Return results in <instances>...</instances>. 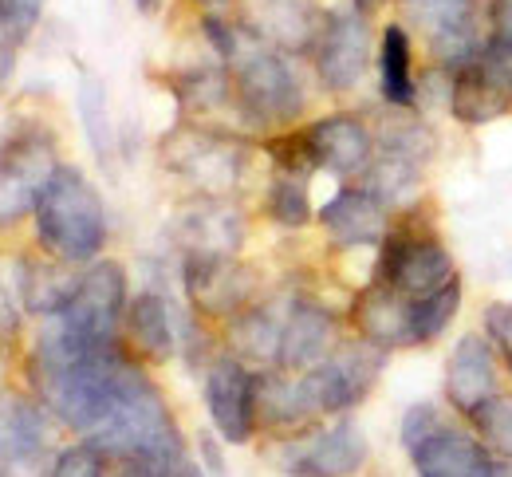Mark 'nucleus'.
Listing matches in <instances>:
<instances>
[{"label": "nucleus", "mask_w": 512, "mask_h": 477, "mask_svg": "<svg viewBox=\"0 0 512 477\" xmlns=\"http://www.w3.org/2000/svg\"><path fill=\"white\" fill-rule=\"evenodd\" d=\"M87 442H95L119 470L138 466V470L174 477L178 466H186L182 426L170 414L166 395L154 387V379L146 375L142 363L130 367L127 383L119 387L103 422L87 434Z\"/></svg>", "instance_id": "nucleus-1"}, {"label": "nucleus", "mask_w": 512, "mask_h": 477, "mask_svg": "<svg viewBox=\"0 0 512 477\" xmlns=\"http://www.w3.org/2000/svg\"><path fill=\"white\" fill-rule=\"evenodd\" d=\"M32 225H36L40 249L75 269H87L91 261H99V253L107 249V237H111L103 194L79 166H67V162L40 190L36 209H32Z\"/></svg>", "instance_id": "nucleus-2"}, {"label": "nucleus", "mask_w": 512, "mask_h": 477, "mask_svg": "<svg viewBox=\"0 0 512 477\" xmlns=\"http://www.w3.org/2000/svg\"><path fill=\"white\" fill-rule=\"evenodd\" d=\"M457 265L449 257L446 241L438 237V229L418 217V209H402L398 221H390L383 245H379V261L371 280H379L386 288L422 300L438 288H446L449 280H457Z\"/></svg>", "instance_id": "nucleus-3"}, {"label": "nucleus", "mask_w": 512, "mask_h": 477, "mask_svg": "<svg viewBox=\"0 0 512 477\" xmlns=\"http://www.w3.org/2000/svg\"><path fill=\"white\" fill-rule=\"evenodd\" d=\"M158 158L170 174L190 182L197 194L225 198L237 190L249 166V146L241 135H229L221 127H201V123H182L158 142Z\"/></svg>", "instance_id": "nucleus-4"}, {"label": "nucleus", "mask_w": 512, "mask_h": 477, "mask_svg": "<svg viewBox=\"0 0 512 477\" xmlns=\"http://www.w3.org/2000/svg\"><path fill=\"white\" fill-rule=\"evenodd\" d=\"M398 438L418 477H489L493 454L477 434L446 418L434 403H414L402 414Z\"/></svg>", "instance_id": "nucleus-5"}, {"label": "nucleus", "mask_w": 512, "mask_h": 477, "mask_svg": "<svg viewBox=\"0 0 512 477\" xmlns=\"http://www.w3.org/2000/svg\"><path fill=\"white\" fill-rule=\"evenodd\" d=\"M127 304V269L111 257H99L79 273V288L60 312V324L91 347H119Z\"/></svg>", "instance_id": "nucleus-6"}, {"label": "nucleus", "mask_w": 512, "mask_h": 477, "mask_svg": "<svg viewBox=\"0 0 512 477\" xmlns=\"http://www.w3.org/2000/svg\"><path fill=\"white\" fill-rule=\"evenodd\" d=\"M449 115L461 127H489L512 111V48L501 40H485V48L449 71Z\"/></svg>", "instance_id": "nucleus-7"}, {"label": "nucleus", "mask_w": 512, "mask_h": 477, "mask_svg": "<svg viewBox=\"0 0 512 477\" xmlns=\"http://www.w3.org/2000/svg\"><path fill=\"white\" fill-rule=\"evenodd\" d=\"M371 52H375V32H371V16L363 8L339 4V8L323 12V28L316 48H312V60H316V79L327 95L355 91L371 68Z\"/></svg>", "instance_id": "nucleus-8"}, {"label": "nucleus", "mask_w": 512, "mask_h": 477, "mask_svg": "<svg viewBox=\"0 0 512 477\" xmlns=\"http://www.w3.org/2000/svg\"><path fill=\"white\" fill-rule=\"evenodd\" d=\"M60 166L64 162L56 154V138L48 131L24 127L4 138L0 146V229L20 225L36 209L40 190Z\"/></svg>", "instance_id": "nucleus-9"}, {"label": "nucleus", "mask_w": 512, "mask_h": 477, "mask_svg": "<svg viewBox=\"0 0 512 477\" xmlns=\"http://www.w3.org/2000/svg\"><path fill=\"white\" fill-rule=\"evenodd\" d=\"M386 355L390 351L367 340L339 343L320 367L304 371L323 418H343V414H351L359 407L375 391V383H379V375L386 367Z\"/></svg>", "instance_id": "nucleus-10"}, {"label": "nucleus", "mask_w": 512, "mask_h": 477, "mask_svg": "<svg viewBox=\"0 0 512 477\" xmlns=\"http://www.w3.org/2000/svg\"><path fill=\"white\" fill-rule=\"evenodd\" d=\"M182 288L197 320H233L256 300L260 276L241 257L182 253Z\"/></svg>", "instance_id": "nucleus-11"}, {"label": "nucleus", "mask_w": 512, "mask_h": 477, "mask_svg": "<svg viewBox=\"0 0 512 477\" xmlns=\"http://www.w3.org/2000/svg\"><path fill=\"white\" fill-rule=\"evenodd\" d=\"M201 395H205V410L213 430L221 434L225 446H249L256 434V375L249 371L245 359L217 355L205 367L201 379Z\"/></svg>", "instance_id": "nucleus-12"}, {"label": "nucleus", "mask_w": 512, "mask_h": 477, "mask_svg": "<svg viewBox=\"0 0 512 477\" xmlns=\"http://www.w3.org/2000/svg\"><path fill=\"white\" fill-rule=\"evenodd\" d=\"M308 146H312V158L316 166L335 174L339 182H359L375 158V135L371 127L359 119V115H347V111H335V115H323L312 127H304Z\"/></svg>", "instance_id": "nucleus-13"}, {"label": "nucleus", "mask_w": 512, "mask_h": 477, "mask_svg": "<svg viewBox=\"0 0 512 477\" xmlns=\"http://www.w3.org/2000/svg\"><path fill=\"white\" fill-rule=\"evenodd\" d=\"M316 221L339 249H379L390 229V209L359 182H347L320 205Z\"/></svg>", "instance_id": "nucleus-14"}, {"label": "nucleus", "mask_w": 512, "mask_h": 477, "mask_svg": "<svg viewBox=\"0 0 512 477\" xmlns=\"http://www.w3.org/2000/svg\"><path fill=\"white\" fill-rule=\"evenodd\" d=\"M497 347L489 336H461L457 347L446 359V399L457 414H473L481 410L493 395H501V367H497Z\"/></svg>", "instance_id": "nucleus-15"}, {"label": "nucleus", "mask_w": 512, "mask_h": 477, "mask_svg": "<svg viewBox=\"0 0 512 477\" xmlns=\"http://www.w3.org/2000/svg\"><path fill=\"white\" fill-rule=\"evenodd\" d=\"M339 320L331 316V308H323L312 296H292L288 316H284V336H280V371H312L339 347Z\"/></svg>", "instance_id": "nucleus-16"}, {"label": "nucleus", "mask_w": 512, "mask_h": 477, "mask_svg": "<svg viewBox=\"0 0 512 477\" xmlns=\"http://www.w3.org/2000/svg\"><path fill=\"white\" fill-rule=\"evenodd\" d=\"M174 237L182 253H209V257H237L245 245V217L225 198L201 194L197 202L182 205L174 217Z\"/></svg>", "instance_id": "nucleus-17"}, {"label": "nucleus", "mask_w": 512, "mask_h": 477, "mask_svg": "<svg viewBox=\"0 0 512 477\" xmlns=\"http://www.w3.org/2000/svg\"><path fill=\"white\" fill-rule=\"evenodd\" d=\"M351 328L359 332V340L383 351L414 347V300L379 280H367L351 300Z\"/></svg>", "instance_id": "nucleus-18"}, {"label": "nucleus", "mask_w": 512, "mask_h": 477, "mask_svg": "<svg viewBox=\"0 0 512 477\" xmlns=\"http://www.w3.org/2000/svg\"><path fill=\"white\" fill-rule=\"evenodd\" d=\"M323 12L327 8L312 4V0H245V16L241 20L264 44H272V48H280L288 56H300V52L316 48Z\"/></svg>", "instance_id": "nucleus-19"}, {"label": "nucleus", "mask_w": 512, "mask_h": 477, "mask_svg": "<svg viewBox=\"0 0 512 477\" xmlns=\"http://www.w3.org/2000/svg\"><path fill=\"white\" fill-rule=\"evenodd\" d=\"M316 418L323 414L304 375L280 367H264L256 375V430L264 426L272 434H300Z\"/></svg>", "instance_id": "nucleus-20"}, {"label": "nucleus", "mask_w": 512, "mask_h": 477, "mask_svg": "<svg viewBox=\"0 0 512 477\" xmlns=\"http://www.w3.org/2000/svg\"><path fill=\"white\" fill-rule=\"evenodd\" d=\"M79 288V273L75 265H67L60 257L36 249V253H24L16 257V292H20V304L28 316H60L67 308V300L75 296Z\"/></svg>", "instance_id": "nucleus-21"}, {"label": "nucleus", "mask_w": 512, "mask_h": 477, "mask_svg": "<svg viewBox=\"0 0 512 477\" xmlns=\"http://www.w3.org/2000/svg\"><path fill=\"white\" fill-rule=\"evenodd\" d=\"M371 446L359 422H351L347 414L335 418L327 430H320L300 454H296V477H351L363 470Z\"/></svg>", "instance_id": "nucleus-22"}, {"label": "nucleus", "mask_w": 512, "mask_h": 477, "mask_svg": "<svg viewBox=\"0 0 512 477\" xmlns=\"http://www.w3.org/2000/svg\"><path fill=\"white\" fill-rule=\"evenodd\" d=\"M123 332H127L130 355L142 359V363H170L178 355L174 312H170V300L158 288H146L130 300Z\"/></svg>", "instance_id": "nucleus-23"}, {"label": "nucleus", "mask_w": 512, "mask_h": 477, "mask_svg": "<svg viewBox=\"0 0 512 477\" xmlns=\"http://www.w3.org/2000/svg\"><path fill=\"white\" fill-rule=\"evenodd\" d=\"M288 304H292V300H288ZM288 304H284V308H272V304H256L253 300L245 312H237V316L229 320V347H233V355L245 359V363L276 367Z\"/></svg>", "instance_id": "nucleus-24"}, {"label": "nucleus", "mask_w": 512, "mask_h": 477, "mask_svg": "<svg viewBox=\"0 0 512 477\" xmlns=\"http://www.w3.org/2000/svg\"><path fill=\"white\" fill-rule=\"evenodd\" d=\"M371 135H375V150L398 154L422 170L434 162V150H438V138L430 131V123L418 115V107H390L386 103V111L371 127Z\"/></svg>", "instance_id": "nucleus-25"}, {"label": "nucleus", "mask_w": 512, "mask_h": 477, "mask_svg": "<svg viewBox=\"0 0 512 477\" xmlns=\"http://www.w3.org/2000/svg\"><path fill=\"white\" fill-rule=\"evenodd\" d=\"M379 83L390 107H418L414 40H410V28L398 20H390L379 36Z\"/></svg>", "instance_id": "nucleus-26"}, {"label": "nucleus", "mask_w": 512, "mask_h": 477, "mask_svg": "<svg viewBox=\"0 0 512 477\" xmlns=\"http://www.w3.org/2000/svg\"><path fill=\"white\" fill-rule=\"evenodd\" d=\"M174 99L182 107V115L209 127V115L225 111V107H237L233 99V79H229V68H190V71H178L174 79Z\"/></svg>", "instance_id": "nucleus-27"}, {"label": "nucleus", "mask_w": 512, "mask_h": 477, "mask_svg": "<svg viewBox=\"0 0 512 477\" xmlns=\"http://www.w3.org/2000/svg\"><path fill=\"white\" fill-rule=\"evenodd\" d=\"M75 103H79V123H83L91 150L99 154V162H111L115 158V119H111V103H107V83L99 75L83 71Z\"/></svg>", "instance_id": "nucleus-28"}, {"label": "nucleus", "mask_w": 512, "mask_h": 477, "mask_svg": "<svg viewBox=\"0 0 512 477\" xmlns=\"http://www.w3.org/2000/svg\"><path fill=\"white\" fill-rule=\"evenodd\" d=\"M264 213H268L280 229H304V225H312L308 178H304V174L272 170V182H268V194H264Z\"/></svg>", "instance_id": "nucleus-29"}, {"label": "nucleus", "mask_w": 512, "mask_h": 477, "mask_svg": "<svg viewBox=\"0 0 512 477\" xmlns=\"http://www.w3.org/2000/svg\"><path fill=\"white\" fill-rule=\"evenodd\" d=\"M457 308H461V276L449 280L446 288L414 300V347H426V343L438 340L449 324H453Z\"/></svg>", "instance_id": "nucleus-30"}, {"label": "nucleus", "mask_w": 512, "mask_h": 477, "mask_svg": "<svg viewBox=\"0 0 512 477\" xmlns=\"http://www.w3.org/2000/svg\"><path fill=\"white\" fill-rule=\"evenodd\" d=\"M469 422L493 458H512V395H493L485 407L469 414Z\"/></svg>", "instance_id": "nucleus-31"}, {"label": "nucleus", "mask_w": 512, "mask_h": 477, "mask_svg": "<svg viewBox=\"0 0 512 477\" xmlns=\"http://www.w3.org/2000/svg\"><path fill=\"white\" fill-rule=\"evenodd\" d=\"M111 470H119L95 442H75V446H67L60 450V458H56V470L52 477H111Z\"/></svg>", "instance_id": "nucleus-32"}, {"label": "nucleus", "mask_w": 512, "mask_h": 477, "mask_svg": "<svg viewBox=\"0 0 512 477\" xmlns=\"http://www.w3.org/2000/svg\"><path fill=\"white\" fill-rule=\"evenodd\" d=\"M44 16V0H0V24L12 44H24Z\"/></svg>", "instance_id": "nucleus-33"}, {"label": "nucleus", "mask_w": 512, "mask_h": 477, "mask_svg": "<svg viewBox=\"0 0 512 477\" xmlns=\"http://www.w3.org/2000/svg\"><path fill=\"white\" fill-rule=\"evenodd\" d=\"M481 320H485V336H489V343L497 347V355L505 359V367L512 371V304L509 300L489 304V308L481 312Z\"/></svg>", "instance_id": "nucleus-34"}, {"label": "nucleus", "mask_w": 512, "mask_h": 477, "mask_svg": "<svg viewBox=\"0 0 512 477\" xmlns=\"http://www.w3.org/2000/svg\"><path fill=\"white\" fill-rule=\"evenodd\" d=\"M485 20H489V36L512 48V0H489Z\"/></svg>", "instance_id": "nucleus-35"}, {"label": "nucleus", "mask_w": 512, "mask_h": 477, "mask_svg": "<svg viewBox=\"0 0 512 477\" xmlns=\"http://www.w3.org/2000/svg\"><path fill=\"white\" fill-rule=\"evenodd\" d=\"M20 316H24L20 292H12V288L0 280V336H16V332H20Z\"/></svg>", "instance_id": "nucleus-36"}, {"label": "nucleus", "mask_w": 512, "mask_h": 477, "mask_svg": "<svg viewBox=\"0 0 512 477\" xmlns=\"http://www.w3.org/2000/svg\"><path fill=\"white\" fill-rule=\"evenodd\" d=\"M197 454H201V470H205L209 477H229V470H225V454H221V446H217V438H213L209 430L197 434Z\"/></svg>", "instance_id": "nucleus-37"}, {"label": "nucleus", "mask_w": 512, "mask_h": 477, "mask_svg": "<svg viewBox=\"0 0 512 477\" xmlns=\"http://www.w3.org/2000/svg\"><path fill=\"white\" fill-rule=\"evenodd\" d=\"M12 71H16V44L12 40H0V91L8 87Z\"/></svg>", "instance_id": "nucleus-38"}, {"label": "nucleus", "mask_w": 512, "mask_h": 477, "mask_svg": "<svg viewBox=\"0 0 512 477\" xmlns=\"http://www.w3.org/2000/svg\"><path fill=\"white\" fill-rule=\"evenodd\" d=\"M138 16H158L162 12V0H130Z\"/></svg>", "instance_id": "nucleus-39"}, {"label": "nucleus", "mask_w": 512, "mask_h": 477, "mask_svg": "<svg viewBox=\"0 0 512 477\" xmlns=\"http://www.w3.org/2000/svg\"><path fill=\"white\" fill-rule=\"evenodd\" d=\"M489 477H512V458H493Z\"/></svg>", "instance_id": "nucleus-40"}, {"label": "nucleus", "mask_w": 512, "mask_h": 477, "mask_svg": "<svg viewBox=\"0 0 512 477\" xmlns=\"http://www.w3.org/2000/svg\"><path fill=\"white\" fill-rule=\"evenodd\" d=\"M351 4H355V8H363L367 16H375V12H379V8H386L390 0H351Z\"/></svg>", "instance_id": "nucleus-41"}, {"label": "nucleus", "mask_w": 512, "mask_h": 477, "mask_svg": "<svg viewBox=\"0 0 512 477\" xmlns=\"http://www.w3.org/2000/svg\"><path fill=\"white\" fill-rule=\"evenodd\" d=\"M197 8H205V12H221V8H229L233 0H193Z\"/></svg>", "instance_id": "nucleus-42"}, {"label": "nucleus", "mask_w": 512, "mask_h": 477, "mask_svg": "<svg viewBox=\"0 0 512 477\" xmlns=\"http://www.w3.org/2000/svg\"><path fill=\"white\" fill-rule=\"evenodd\" d=\"M174 477H209V474H205L201 466H193V462H186V466H178V474H174Z\"/></svg>", "instance_id": "nucleus-43"}, {"label": "nucleus", "mask_w": 512, "mask_h": 477, "mask_svg": "<svg viewBox=\"0 0 512 477\" xmlns=\"http://www.w3.org/2000/svg\"><path fill=\"white\" fill-rule=\"evenodd\" d=\"M119 477H166V474H154V470H138V466H127V470H119Z\"/></svg>", "instance_id": "nucleus-44"}, {"label": "nucleus", "mask_w": 512, "mask_h": 477, "mask_svg": "<svg viewBox=\"0 0 512 477\" xmlns=\"http://www.w3.org/2000/svg\"><path fill=\"white\" fill-rule=\"evenodd\" d=\"M4 379H8V351L0 347V391H4Z\"/></svg>", "instance_id": "nucleus-45"}, {"label": "nucleus", "mask_w": 512, "mask_h": 477, "mask_svg": "<svg viewBox=\"0 0 512 477\" xmlns=\"http://www.w3.org/2000/svg\"><path fill=\"white\" fill-rule=\"evenodd\" d=\"M0 40H8V36H4V24H0Z\"/></svg>", "instance_id": "nucleus-46"}, {"label": "nucleus", "mask_w": 512, "mask_h": 477, "mask_svg": "<svg viewBox=\"0 0 512 477\" xmlns=\"http://www.w3.org/2000/svg\"><path fill=\"white\" fill-rule=\"evenodd\" d=\"M477 4H489V0H477Z\"/></svg>", "instance_id": "nucleus-47"}]
</instances>
